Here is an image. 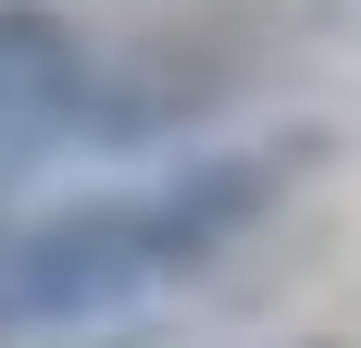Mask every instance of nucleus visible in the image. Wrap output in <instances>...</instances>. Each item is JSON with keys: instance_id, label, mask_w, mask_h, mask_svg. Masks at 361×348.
<instances>
[{"instance_id": "obj_1", "label": "nucleus", "mask_w": 361, "mask_h": 348, "mask_svg": "<svg viewBox=\"0 0 361 348\" xmlns=\"http://www.w3.org/2000/svg\"><path fill=\"white\" fill-rule=\"evenodd\" d=\"M274 174H287L274 149H224V162H175L149 187H100V199L0 224V336H75L187 286L274 211Z\"/></svg>"}, {"instance_id": "obj_2", "label": "nucleus", "mask_w": 361, "mask_h": 348, "mask_svg": "<svg viewBox=\"0 0 361 348\" xmlns=\"http://www.w3.org/2000/svg\"><path fill=\"white\" fill-rule=\"evenodd\" d=\"M63 87H75V37L37 0H0V137L37 125V112H63Z\"/></svg>"}]
</instances>
